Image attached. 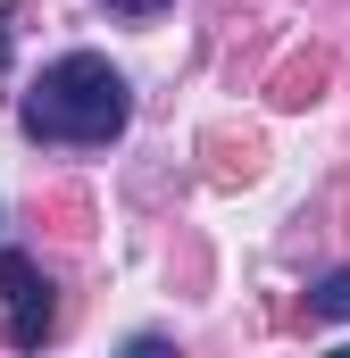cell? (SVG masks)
Returning a JSON list of instances; mask_svg holds the SVG:
<instances>
[{
	"label": "cell",
	"mask_w": 350,
	"mask_h": 358,
	"mask_svg": "<svg viewBox=\"0 0 350 358\" xmlns=\"http://www.w3.org/2000/svg\"><path fill=\"white\" fill-rule=\"evenodd\" d=\"M309 308H317V317H350V267H342V275H326Z\"/></svg>",
	"instance_id": "obj_4"
},
{
	"label": "cell",
	"mask_w": 350,
	"mask_h": 358,
	"mask_svg": "<svg viewBox=\"0 0 350 358\" xmlns=\"http://www.w3.org/2000/svg\"><path fill=\"white\" fill-rule=\"evenodd\" d=\"M50 334V292H34V300H8V342L17 350H34Z\"/></svg>",
	"instance_id": "obj_2"
},
{
	"label": "cell",
	"mask_w": 350,
	"mask_h": 358,
	"mask_svg": "<svg viewBox=\"0 0 350 358\" xmlns=\"http://www.w3.org/2000/svg\"><path fill=\"white\" fill-rule=\"evenodd\" d=\"M0 292H8V300H34V292H50V283H42V267H34L25 250H0Z\"/></svg>",
	"instance_id": "obj_3"
},
{
	"label": "cell",
	"mask_w": 350,
	"mask_h": 358,
	"mask_svg": "<svg viewBox=\"0 0 350 358\" xmlns=\"http://www.w3.org/2000/svg\"><path fill=\"white\" fill-rule=\"evenodd\" d=\"M108 8H125V17H150V8H167V0H108Z\"/></svg>",
	"instance_id": "obj_5"
},
{
	"label": "cell",
	"mask_w": 350,
	"mask_h": 358,
	"mask_svg": "<svg viewBox=\"0 0 350 358\" xmlns=\"http://www.w3.org/2000/svg\"><path fill=\"white\" fill-rule=\"evenodd\" d=\"M125 117H134V92L92 50H67L59 67H42V84L25 92V134H42V142H108Z\"/></svg>",
	"instance_id": "obj_1"
}]
</instances>
